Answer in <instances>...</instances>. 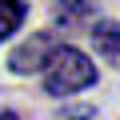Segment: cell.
<instances>
[{
    "label": "cell",
    "mask_w": 120,
    "mask_h": 120,
    "mask_svg": "<svg viewBox=\"0 0 120 120\" xmlns=\"http://www.w3.org/2000/svg\"><path fill=\"white\" fill-rule=\"evenodd\" d=\"M40 72H44L48 96H72V92L96 84V64H92L84 52H76L72 44H56V52L48 56V64Z\"/></svg>",
    "instance_id": "obj_1"
},
{
    "label": "cell",
    "mask_w": 120,
    "mask_h": 120,
    "mask_svg": "<svg viewBox=\"0 0 120 120\" xmlns=\"http://www.w3.org/2000/svg\"><path fill=\"white\" fill-rule=\"evenodd\" d=\"M56 36L52 32H36V36H28L24 44H16V52L8 56V68L12 72H20V76H28V72H40L44 64H48V56L56 52Z\"/></svg>",
    "instance_id": "obj_2"
},
{
    "label": "cell",
    "mask_w": 120,
    "mask_h": 120,
    "mask_svg": "<svg viewBox=\"0 0 120 120\" xmlns=\"http://www.w3.org/2000/svg\"><path fill=\"white\" fill-rule=\"evenodd\" d=\"M92 44L112 68H120V20H96L92 24Z\"/></svg>",
    "instance_id": "obj_3"
},
{
    "label": "cell",
    "mask_w": 120,
    "mask_h": 120,
    "mask_svg": "<svg viewBox=\"0 0 120 120\" xmlns=\"http://www.w3.org/2000/svg\"><path fill=\"white\" fill-rule=\"evenodd\" d=\"M52 16H56L60 28H80L84 20L96 16V4H92V0H56Z\"/></svg>",
    "instance_id": "obj_4"
},
{
    "label": "cell",
    "mask_w": 120,
    "mask_h": 120,
    "mask_svg": "<svg viewBox=\"0 0 120 120\" xmlns=\"http://www.w3.org/2000/svg\"><path fill=\"white\" fill-rule=\"evenodd\" d=\"M28 8H24V0H0V40H8L20 24H24Z\"/></svg>",
    "instance_id": "obj_5"
},
{
    "label": "cell",
    "mask_w": 120,
    "mask_h": 120,
    "mask_svg": "<svg viewBox=\"0 0 120 120\" xmlns=\"http://www.w3.org/2000/svg\"><path fill=\"white\" fill-rule=\"evenodd\" d=\"M64 116H68V120H88V116H96V112H92V108H68Z\"/></svg>",
    "instance_id": "obj_6"
},
{
    "label": "cell",
    "mask_w": 120,
    "mask_h": 120,
    "mask_svg": "<svg viewBox=\"0 0 120 120\" xmlns=\"http://www.w3.org/2000/svg\"><path fill=\"white\" fill-rule=\"evenodd\" d=\"M0 120H16V112H0Z\"/></svg>",
    "instance_id": "obj_7"
}]
</instances>
